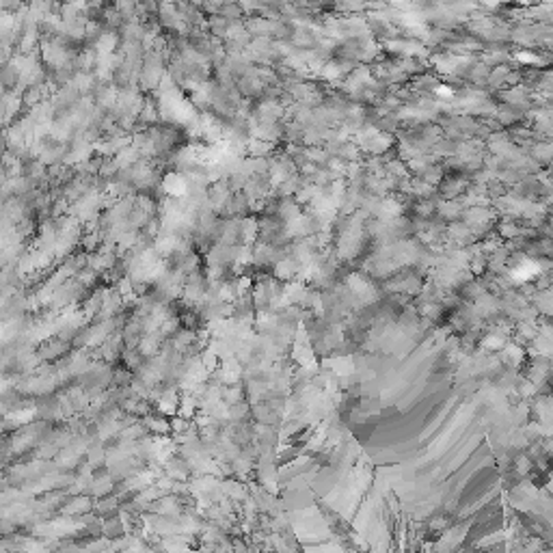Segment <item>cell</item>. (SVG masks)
Segmentation results:
<instances>
[{
  "instance_id": "1",
  "label": "cell",
  "mask_w": 553,
  "mask_h": 553,
  "mask_svg": "<svg viewBox=\"0 0 553 553\" xmlns=\"http://www.w3.org/2000/svg\"><path fill=\"white\" fill-rule=\"evenodd\" d=\"M441 95H445V98H452V89H439Z\"/></svg>"
}]
</instances>
